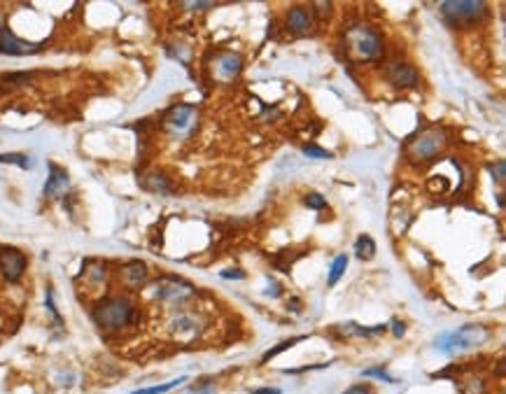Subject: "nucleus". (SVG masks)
I'll use <instances>...</instances> for the list:
<instances>
[{
	"label": "nucleus",
	"mask_w": 506,
	"mask_h": 394,
	"mask_svg": "<svg viewBox=\"0 0 506 394\" xmlns=\"http://www.w3.org/2000/svg\"><path fill=\"white\" fill-rule=\"evenodd\" d=\"M485 341H487L485 327H480V324H467V327H460L453 331H443V334L436 338V348L446 355H458V353H467V350L483 346Z\"/></svg>",
	"instance_id": "nucleus-1"
},
{
	"label": "nucleus",
	"mask_w": 506,
	"mask_h": 394,
	"mask_svg": "<svg viewBox=\"0 0 506 394\" xmlns=\"http://www.w3.org/2000/svg\"><path fill=\"white\" fill-rule=\"evenodd\" d=\"M135 317V308L128 299H106L103 304L96 306L94 319L101 329L106 331H117V329H124L133 322Z\"/></svg>",
	"instance_id": "nucleus-2"
},
{
	"label": "nucleus",
	"mask_w": 506,
	"mask_h": 394,
	"mask_svg": "<svg viewBox=\"0 0 506 394\" xmlns=\"http://www.w3.org/2000/svg\"><path fill=\"white\" fill-rule=\"evenodd\" d=\"M345 45L348 52L360 61H373L382 54V38L371 26H353L345 33Z\"/></svg>",
	"instance_id": "nucleus-3"
},
{
	"label": "nucleus",
	"mask_w": 506,
	"mask_h": 394,
	"mask_svg": "<svg viewBox=\"0 0 506 394\" xmlns=\"http://www.w3.org/2000/svg\"><path fill=\"white\" fill-rule=\"evenodd\" d=\"M443 145H446V131L443 128H427L418 138L411 140L409 147H406V154H409L411 161H429L443 150Z\"/></svg>",
	"instance_id": "nucleus-4"
},
{
	"label": "nucleus",
	"mask_w": 506,
	"mask_h": 394,
	"mask_svg": "<svg viewBox=\"0 0 506 394\" xmlns=\"http://www.w3.org/2000/svg\"><path fill=\"white\" fill-rule=\"evenodd\" d=\"M485 3L480 0H448V3H441V14L453 23V26H462V23H476L485 17Z\"/></svg>",
	"instance_id": "nucleus-5"
},
{
	"label": "nucleus",
	"mask_w": 506,
	"mask_h": 394,
	"mask_svg": "<svg viewBox=\"0 0 506 394\" xmlns=\"http://www.w3.org/2000/svg\"><path fill=\"white\" fill-rule=\"evenodd\" d=\"M0 270L10 282H17L26 270V257L14 248H0Z\"/></svg>",
	"instance_id": "nucleus-6"
},
{
	"label": "nucleus",
	"mask_w": 506,
	"mask_h": 394,
	"mask_svg": "<svg viewBox=\"0 0 506 394\" xmlns=\"http://www.w3.org/2000/svg\"><path fill=\"white\" fill-rule=\"evenodd\" d=\"M35 52H40V45H30V42H23L19 38H14V35L3 26V19H0V54H10V57H26V54H35Z\"/></svg>",
	"instance_id": "nucleus-7"
},
{
	"label": "nucleus",
	"mask_w": 506,
	"mask_h": 394,
	"mask_svg": "<svg viewBox=\"0 0 506 394\" xmlns=\"http://www.w3.org/2000/svg\"><path fill=\"white\" fill-rule=\"evenodd\" d=\"M387 77H390V82L394 87H406V89L418 87V82H420L416 68L411 63H401V61L390 63V68H387Z\"/></svg>",
	"instance_id": "nucleus-8"
},
{
	"label": "nucleus",
	"mask_w": 506,
	"mask_h": 394,
	"mask_svg": "<svg viewBox=\"0 0 506 394\" xmlns=\"http://www.w3.org/2000/svg\"><path fill=\"white\" fill-rule=\"evenodd\" d=\"M287 28L296 35H304L313 28V14L306 8H292L287 14Z\"/></svg>",
	"instance_id": "nucleus-9"
},
{
	"label": "nucleus",
	"mask_w": 506,
	"mask_h": 394,
	"mask_svg": "<svg viewBox=\"0 0 506 394\" xmlns=\"http://www.w3.org/2000/svg\"><path fill=\"white\" fill-rule=\"evenodd\" d=\"M66 187H68L66 170L52 164L49 166V180H47V187H45V196H49V199H59V196L66 192Z\"/></svg>",
	"instance_id": "nucleus-10"
},
{
	"label": "nucleus",
	"mask_w": 506,
	"mask_h": 394,
	"mask_svg": "<svg viewBox=\"0 0 506 394\" xmlns=\"http://www.w3.org/2000/svg\"><path fill=\"white\" fill-rule=\"evenodd\" d=\"M191 119H194V108L191 106H177V108H173L168 115V124L171 128H175V131H184V128L191 124Z\"/></svg>",
	"instance_id": "nucleus-11"
},
{
	"label": "nucleus",
	"mask_w": 506,
	"mask_h": 394,
	"mask_svg": "<svg viewBox=\"0 0 506 394\" xmlns=\"http://www.w3.org/2000/svg\"><path fill=\"white\" fill-rule=\"evenodd\" d=\"M240 66H243V61H240V54H233V52L222 54L220 61H217V68H220V72H222V75H224V77L238 75V72H240Z\"/></svg>",
	"instance_id": "nucleus-12"
},
{
	"label": "nucleus",
	"mask_w": 506,
	"mask_h": 394,
	"mask_svg": "<svg viewBox=\"0 0 506 394\" xmlns=\"http://www.w3.org/2000/svg\"><path fill=\"white\" fill-rule=\"evenodd\" d=\"M124 278H126L128 285L138 287L140 282H143V280L147 278V266H145V264H140V262L128 264V266L124 268Z\"/></svg>",
	"instance_id": "nucleus-13"
},
{
	"label": "nucleus",
	"mask_w": 506,
	"mask_h": 394,
	"mask_svg": "<svg viewBox=\"0 0 506 394\" xmlns=\"http://www.w3.org/2000/svg\"><path fill=\"white\" fill-rule=\"evenodd\" d=\"M355 255L360 257V259H373V255H376V243H373V238L371 236H360L357 238V243H355Z\"/></svg>",
	"instance_id": "nucleus-14"
},
{
	"label": "nucleus",
	"mask_w": 506,
	"mask_h": 394,
	"mask_svg": "<svg viewBox=\"0 0 506 394\" xmlns=\"http://www.w3.org/2000/svg\"><path fill=\"white\" fill-rule=\"evenodd\" d=\"M345 268H348V255H338L329 268V280L327 282H329V285H336V282L343 278Z\"/></svg>",
	"instance_id": "nucleus-15"
},
{
	"label": "nucleus",
	"mask_w": 506,
	"mask_h": 394,
	"mask_svg": "<svg viewBox=\"0 0 506 394\" xmlns=\"http://www.w3.org/2000/svg\"><path fill=\"white\" fill-rule=\"evenodd\" d=\"M180 282H164V285H159L157 289V297H162V299H180V297H187L189 292H180Z\"/></svg>",
	"instance_id": "nucleus-16"
},
{
	"label": "nucleus",
	"mask_w": 506,
	"mask_h": 394,
	"mask_svg": "<svg viewBox=\"0 0 506 394\" xmlns=\"http://www.w3.org/2000/svg\"><path fill=\"white\" fill-rule=\"evenodd\" d=\"M184 380H187V378H184V375H180V378L168 380V383H164V385H154V387H145V390H135L133 394H166V392H171L173 387L182 385Z\"/></svg>",
	"instance_id": "nucleus-17"
},
{
	"label": "nucleus",
	"mask_w": 506,
	"mask_h": 394,
	"mask_svg": "<svg viewBox=\"0 0 506 394\" xmlns=\"http://www.w3.org/2000/svg\"><path fill=\"white\" fill-rule=\"evenodd\" d=\"M385 327L378 324V327H360V324L350 322L348 329H345V334H355V336H376V334H382Z\"/></svg>",
	"instance_id": "nucleus-18"
},
{
	"label": "nucleus",
	"mask_w": 506,
	"mask_h": 394,
	"mask_svg": "<svg viewBox=\"0 0 506 394\" xmlns=\"http://www.w3.org/2000/svg\"><path fill=\"white\" fill-rule=\"evenodd\" d=\"M0 164H14L19 168H28L30 166L26 154H0Z\"/></svg>",
	"instance_id": "nucleus-19"
},
{
	"label": "nucleus",
	"mask_w": 506,
	"mask_h": 394,
	"mask_svg": "<svg viewBox=\"0 0 506 394\" xmlns=\"http://www.w3.org/2000/svg\"><path fill=\"white\" fill-rule=\"evenodd\" d=\"M304 154H308V157H313V159H334V154L331 152L320 150V147H315V145H304Z\"/></svg>",
	"instance_id": "nucleus-20"
},
{
	"label": "nucleus",
	"mask_w": 506,
	"mask_h": 394,
	"mask_svg": "<svg viewBox=\"0 0 506 394\" xmlns=\"http://www.w3.org/2000/svg\"><path fill=\"white\" fill-rule=\"evenodd\" d=\"M306 206L311 208V210H322V208L327 206V201L320 194H308L306 196Z\"/></svg>",
	"instance_id": "nucleus-21"
},
{
	"label": "nucleus",
	"mask_w": 506,
	"mask_h": 394,
	"mask_svg": "<svg viewBox=\"0 0 506 394\" xmlns=\"http://www.w3.org/2000/svg\"><path fill=\"white\" fill-rule=\"evenodd\" d=\"M296 341H299V338H294V341H289V343H280V346H278L275 350H271V353H266V355H264V362H269L271 359V357H275L278 353H282V350H285V348H289V346H294V343Z\"/></svg>",
	"instance_id": "nucleus-22"
},
{
	"label": "nucleus",
	"mask_w": 506,
	"mask_h": 394,
	"mask_svg": "<svg viewBox=\"0 0 506 394\" xmlns=\"http://www.w3.org/2000/svg\"><path fill=\"white\" fill-rule=\"evenodd\" d=\"M189 394H217V390H215V385H211V383H203L201 387L191 390Z\"/></svg>",
	"instance_id": "nucleus-23"
},
{
	"label": "nucleus",
	"mask_w": 506,
	"mask_h": 394,
	"mask_svg": "<svg viewBox=\"0 0 506 394\" xmlns=\"http://www.w3.org/2000/svg\"><path fill=\"white\" fill-rule=\"evenodd\" d=\"M504 170H506V164L497 161V168L492 166V177H497V182H504Z\"/></svg>",
	"instance_id": "nucleus-24"
},
{
	"label": "nucleus",
	"mask_w": 506,
	"mask_h": 394,
	"mask_svg": "<svg viewBox=\"0 0 506 394\" xmlns=\"http://www.w3.org/2000/svg\"><path fill=\"white\" fill-rule=\"evenodd\" d=\"M343 394H371V387H367V385H353V387H348Z\"/></svg>",
	"instance_id": "nucleus-25"
},
{
	"label": "nucleus",
	"mask_w": 506,
	"mask_h": 394,
	"mask_svg": "<svg viewBox=\"0 0 506 394\" xmlns=\"http://www.w3.org/2000/svg\"><path fill=\"white\" fill-rule=\"evenodd\" d=\"M222 278H226V280H231V278H236V280H243L245 278V275H243V270H222Z\"/></svg>",
	"instance_id": "nucleus-26"
},
{
	"label": "nucleus",
	"mask_w": 506,
	"mask_h": 394,
	"mask_svg": "<svg viewBox=\"0 0 506 394\" xmlns=\"http://www.w3.org/2000/svg\"><path fill=\"white\" fill-rule=\"evenodd\" d=\"M364 375H376V378H382V380H387V383H392V378L382 371V368H371V371H364Z\"/></svg>",
	"instance_id": "nucleus-27"
},
{
	"label": "nucleus",
	"mask_w": 506,
	"mask_h": 394,
	"mask_svg": "<svg viewBox=\"0 0 506 394\" xmlns=\"http://www.w3.org/2000/svg\"><path fill=\"white\" fill-rule=\"evenodd\" d=\"M182 8H187V10H211L213 3H182Z\"/></svg>",
	"instance_id": "nucleus-28"
},
{
	"label": "nucleus",
	"mask_w": 506,
	"mask_h": 394,
	"mask_svg": "<svg viewBox=\"0 0 506 394\" xmlns=\"http://www.w3.org/2000/svg\"><path fill=\"white\" fill-rule=\"evenodd\" d=\"M252 394H280L278 387H264V390H252Z\"/></svg>",
	"instance_id": "nucleus-29"
},
{
	"label": "nucleus",
	"mask_w": 506,
	"mask_h": 394,
	"mask_svg": "<svg viewBox=\"0 0 506 394\" xmlns=\"http://www.w3.org/2000/svg\"><path fill=\"white\" fill-rule=\"evenodd\" d=\"M392 327H394V336H404V331H406L404 322H392Z\"/></svg>",
	"instance_id": "nucleus-30"
}]
</instances>
